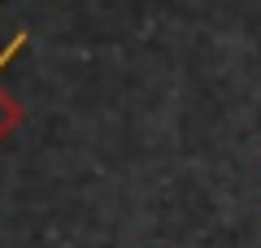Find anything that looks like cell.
<instances>
[{"mask_svg": "<svg viewBox=\"0 0 261 248\" xmlns=\"http://www.w3.org/2000/svg\"><path fill=\"white\" fill-rule=\"evenodd\" d=\"M9 118H13V109H9V101H5V96H0V131L9 127Z\"/></svg>", "mask_w": 261, "mask_h": 248, "instance_id": "1", "label": "cell"}]
</instances>
